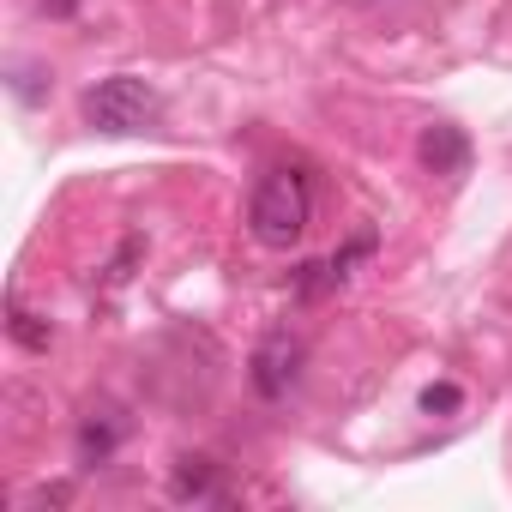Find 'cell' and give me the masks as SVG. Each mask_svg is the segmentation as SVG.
Returning <instances> with one entry per match:
<instances>
[{
	"label": "cell",
	"mask_w": 512,
	"mask_h": 512,
	"mask_svg": "<svg viewBox=\"0 0 512 512\" xmlns=\"http://www.w3.org/2000/svg\"><path fill=\"white\" fill-rule=\"evenodd\" d=\"M308 217H314V199H308V181L296 169H272L260 187H253L247 223L266 247H296L308 235Z\"/></svg>",
	"instance_id": "6da1fadb"
},
{
	"label": "cell",
	"mask_w": 512,
	"mask_h": 512,
	"mask_svg": "<svg viewBox=\"0 0 512 512\" xmlns=\"http://www.w3.org/2000/svg\"><path fill=\"white\" fill-rule=\"evenodd\" d=\"M151 115H157V91L145 79H133V73H115V79H103V85L85 91V121L97 133H115V139L145 133Z\"/></svg>",
	"instance_id": "7a4b0ae2"
},
{
	"label": "cell",
	"mask_w": 512,
	"mask_h": 512,
	"mask_svg": "<svg viewBox=\"0 0 512 512\" xmlns=\"http://www.w3.org/2000/svg\"><path fill=\"white\" fill-rule=\"evenodd\" d=\"M247 368H253V392H260V398H284L302 380V338L290 326L266 332L260 344H253V362Z\"/></svg>",
	"instance_id": "3957f363"
},
{
	"label": "cell",
	"mask_w": 512,
	"mask_h": 512,
	"mask_svg": "<svg viewBox=\"0 0 512 512\" xmlns=\"http://www.w3.org/2000/svg\"><path fill=\"white\" fill-rule=\"evenodd\" d=\"M416 151H422V163H428L434 175H446V181L470 169V139H464L458 127H446V121L422 127V145H416Z\"/></svg>",
	"instance_id": "277c9868"
},
{
	"label": "cell",
	"mask_w": 512,
	"mask_h": 512,
	"mask_svg": "<svg viewBox=\"0 0 512 512\" xmlns=\"http://www.w3.org/2000/svg\"><path fill=\"white\" fill-rule=\"evenodd\" d=\"M7 332H13V344H25V350H37V356L55 344V326H49L43 314H31L25 302H7Z\"/></svg>",
	"instance_id": "5b68a950"
},
{
	"label": "cell",
	"mask_w": 512,
	"mask_h": 512,
	"mask_svg": "<svg viewBox=\"0 0 512 512\" xmlns=\"http://www.w3.org/2000/svg\"><path fill=\"white\" fill-rule=\"evenodd\" d=\"M211 458H175V476H169V494L175 500H205L211 494Z\"/></svg>",
	"instance_id": "8992f818"
},
{
	"label": "cell",
	"mask_w": 512,
	"mask_h": 512,
	"mask_svg": "<svg viewBox=\"0 0 512 512\" xmlns=\"http://www.w3.org/2000/svg\"><path fill=\"white\" fill-rule=\"evenodd\" d=\"M115 452V428L109 422H85L79 428V464H103Z\"/></svg>",
	"instance_id": "52a82bcc"
},
{
	"label": "cell",
	"mask_w": 512,
	"mask_h": 512,
	"mask_svg": "<svg viewBox=\"0 0 512 512\" xmlns=\"http://www.w3.org/2000/svg\"><path fill=\"white\" fill-rule=\"evenodd\" d=\"M422 410H428V416H452V410H458V386H428V392H422Z\"/></svg>",
	"instance_id": "ba28073f"
},
{
	"label": "cell",
	"mask_w": 512,
	"mask_h": 512,
	"mask_svg": "<svg viewBox=\"0 0 512 512\" xmlns=\"http://www.w3.org/2000/svg\"><path fill=\"white\" fill-rule=\"evenodd\" d=\"M37 79H43V67H13V91H19L25 103H37V97H43V85H37Z\"/></svg>",
	"instance_id": "9c48e42d"
}]
</instances>
